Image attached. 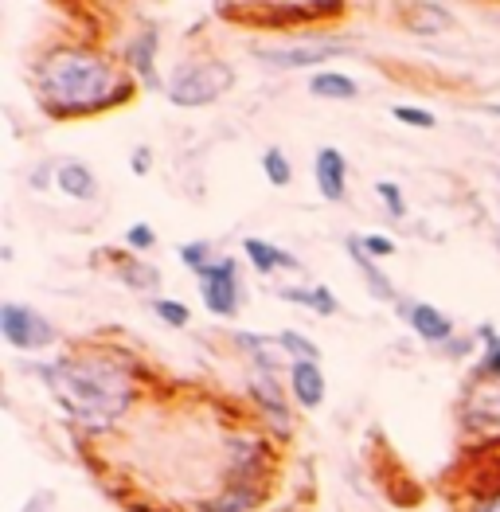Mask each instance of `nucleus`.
Returning a JSON list of instances; mask_svg holds the SVG:
<instances>
[{
	"mask_svg": "<svg viewBox=\"0 0 500 512\" xmlns=\"http://www.w3.org/2000/svg\"><path fill=\"white\" fill-rule=\"evenodd\" d=\"M137 79L102 43L59 40L32 63V94L51 122H75L110 114L137 98Z\"/></svg>",
	"mask_w": 500,
	"mask_h": 512,
	"instance_id": "obj_1",
	"label": "nucleus"
},
{
	"mask_svg": "<svg viewBox=\"0 0 500 512\" xmlns=\"http://www.w3.org/2000/svg\"><path fill=\"white\" fill-rule=\"evenodd\" d=\"M59 411L86 434H110L137 403V376L122 352L110 348H75L59 352L47 364H32Z\"/></svg>",
	"mask_w": 500,
	"mask_h": 512,
	"instance_id": "obj_2",
	"label": "nucleus"
},
{
	"mask_svg": "<svg viewBox=\"0 0 500 512\" xmlns=\"http://www.w3.org/2000/svg\"><path fill=\"white\" fill-rule=\"evenodd\" d=\"M235 86V67L219 55H188L172 67L165 79V94L172 106L180 110H204L211 102H219L223 94H231Z\"/></svg>",
	"mask_w": 500,
	"mask_h": 512,
	"instance_id": "obj_3",
	"label": "nucleus"
},
{
	"mask_svg": "<svg viewBox=\"0 0 500 512\" xmlns=\"http://www.w3.org/2000/svg\"><path fill=\"white\" fill-rule=\"evenodd\" d=\"M352 51L348 36L336 32H309V36H293V40H274V43H254L250 55L270 67V71H313L317 63H329Z\"/></svg>",
	"mask_w": 500,
	"mask_h": 512,
	"instance_id": "obj_4",
	"label": "nucleus"
},
{
	"mask_svg": "<svg viewBox=\"0 0 500 512\" xmlns=\"http://www.w3.org/2000/svg\"><path fill=\"white\" fill-rule=\"evenodd\" d=\"M215 16L243 20L262 32H305L309 24H329L336 16H348V8L344 4H223L215 8Z\"/></svg>",
	"mask_w": 500,
	"mask_h": 512,
	"instance_id": "obj_5",
	"label": "nucleus"
},
{
	"mask_svg": "<svg viewBox=\"0 0 500 512\" xmlns=\"http://www.w3.org/2000/svg\"><path fill=\"white\" fill-rule=\"evenodd\" d=\"M270 477H274V442L262 430L227 434V481L270 489Z\"/></svg>",
	"mask_w": 500,
	"mask_h": 512,
	"instance_id": "obj_6",
	"label": "nucleus"
},
{
	"mask_svg": "<svg viewBox=\"0 0 500 512\" xmlns=\"http://www.w3.org/2000/svg\"><path fill=\"white\" fill-rule=\"evenodd\" d=\"M0 337L12 344L16 352H47L59 341V329L43 317L36 305L24 301H0Z\"/></svg>",
	"mask_w": 500,
	"mask_h": 512,
	"instance_id": "obj_7",
	"label": "nucleus"
},
{
	"mask_svg": "<svg viewBox=\"0 0 500 512\" xmlns=\"http://www.w3.org/2000/svg\"><path fill=\"white\" fill-rule=\"evenodd\" d=\"M196 286H200V301L211 317H239L243 309V278H239V258L219 255L211 266H204L196 274Z\"/></svg>",
	"mask_w": 500,
	"mask_h": 512,
	"instance_id": "obj_8",
	"label": "nucleus"
},
{
	"mask_svg": "<svg viewBox=\"0 0 500 512\" xmlns=\"http://www.w3.org/2000/svg\"><path fill=\"white\" fill-rule=\"evenodd\" d=\"M461 430L473 438H500V380L473 372L461 395Z\"/></svg>",
	"mask_w": 500,
	"mask_h": 512,
	"instance_id": "obj_9",
	"label": "nucleus"
},
{
	"mask_svg": "<svg viewBox=\"0 0 500 512\" xmlns=\"http://www.w3.org/2000/svg\"><path fill=\"white\" fill-rule=\"evenodd\" d=\"M157 55H161V32H157L153 24L129 32L122 43V51H118L122 67L137 79L141 90H165V79L157 75Z\"/></svg>",
	"mask_w": 500,
	"mask_h": 512,
	"instance_id": "obj_10",
	"label": "nucleus"
},
{
	"mask_svg": "<svg viewBox=\"0 0 500 512\" xmlns=\"http://www.w3.org/2000/svg\"><path fill=\"white\" fill-rule=\"evenodd\" d=\"M247 395L258 407V415L266 419V427L274 430V438H290L293 434V407L282 391V376H266V372H247Z\"/></svg>",
	"mask_w": 500,
	"mask_h": 512,
	"instance_id": "obj_11",
	"label": "nucleus"
},
{
	"mask_svg": "<svg viewBox=\"0 0 500 512\" xmlns=\"http://www.w3.org/2000/svg\"><path fill=\"white\" fill-rule=\"evenodd\" d=\"M399 317L411 325V333H415L422 344H430V348H446V344L458 337V325H454V317L446 313V309H438V305H430V301H415V298H403L399 305Z\"/></svg>",
	"mask_w": 500,
	"mask_h": 512,
	"instance_id": "obj_12",
	"label": "nucleus"
},
{
	"mask_svg": "<svg viewBox=\"0 0 500 512\" xmlns=\"http://www.w3.org/2000/svg\"><path fill=\"white\" fill-rule=\"evenodd\" d=\"M286 391H290L293 407L297 411H321L325 399H329V380H325V368L317 360H301L290 364L286 372Z\"/></svg>",
	"mask_w": 500,
	"mask_h": 512,
	"instance_id": "obj_13",
	"label": "nucleus"
},
{
	"mask_svg": "<svg viewBox=\"0 0 500 512\" xmlns=\"http://www.w3.org/2000/svg\"><path fill=\"white\" fill-rule=\"evenodd\" d=\"M313 184L325 204H344L348 200V157L336 145H321L313 153Z\"/></svg>",
	"mask_w": 500,
	"mask_h": 512,
	"instance_id": "obj_14",
	"label": "nucleus"
},
{
	"mask_svg": "<svg viewBox=\"0 0 500 512\" xmlns=\"http://www.w3.org/2000/svg\"><path fill=\"white\" fill-rule=\"evenodd\" d=\"M266 485H243V481H227L219 493H211L204 501H196V512H262L266 505Z\"/></svg>",
	"mask_w": 500,
	"mask_h": 512,
	"instance_id": "obj_15",
	"label": "nucleus"
},
{
	"mask_svg": "<svg viewBox=\"0 0 500 512\" xmlns=\"http://www.w3.org/2000/svg\"><path fill=\"white\" fill-rule=\"evenodd\" d=\"M399 20L411 36H446L458 28V16L446 8V4H430V0H418V4H407L399 8Z\"/></svg>",
	"mask_w": 500,
	"mask_h": 512,
	"instance_id": "obj_16",
	"label": "nucleus"
},
{
	"mask_svg": "<svg viewBox=\"0 0 500 512\" xmlns=\"http://www.w3.org/2000/svg\"><path fill=\"white\" fill-rule=\"evenodd\" d=\"M243 258L250 262V270L262 274V278H270V274H278V270H286V274H297V270H301V258L290 255V251L278 247V243H270V239H258V235H247V239H243Z\"/></svg>",
	"mask_w": 500,
	"mask_h": 512,
	"instance_id": "obj_17",
	"label": "nucleus"
},
{
	"mask_svg": "<svg viewBox=\"0 0 500 512\" xmlns=\"http://www.w3.org/2000/svg\"><path fill=\"white\" fill-rule=\"evenodd\" d=\"M98 172L90 169L86 161H59V172H55V192L75 200V204H94L98 200Z\"/></svg>",
	"mask_w": 500,
	"mask_h": 512,
	"instance_id": "obj_18",
	"label": "nucleus"
},
{
	"mask_svg": "<svg viewBox=\"0 0 500 512\" xmlns=\"http://www.w3.org/2000/svg\"><path fill=\"white\" fill-rule=\"evenodd\" d=\"M344 251H348V258H352V266L360 270V278H364V286H368V294H372L375 301H383V305H399V290H395V282L379 270V262L375 258L364 255V247H360V239L352 235L348 243H344Z\"/></svg>",
	"mask_w": 500,
	"mask_h": 512,
	"instance_id": "obj_19",
	"label": "nucleus"
},
{
	"mask_svg": "<svg viewBox=\"0 0 500 512\" xmlns=\"http://www.w3.org/2000/svg\"><path fill=\"white\" fill-rule=\"evenodd\" d=\"M114 270L122 278V286H129L133 294H153L161 286V270L153 262H145L141 255H122L114 251Z\"/></svg>",
	"mask_w": 500,
	"mask_h": 512,
	"instance_id": "obj_20",
	"label": "nucleus"
},
{
	"mask_svg": "<svg viewBox=\"0 0 500 512\" xmlns=\"http://www.w3.org/2000/svg\"><path fill=\"white\" fill-rule=\"evenodd\" d=\"M282 301H290V305H305V309H313L317 317H336L340 313V301L329 286H321V282H309V286H278L274 290Z\"/></svg>",
	"mask_w": 500,
	"mask_h": 512,
	"instance_id": "obj_21",
	"label": "nucleus"
},
{
	"mask_svg": "<svg viewBox=\"0 0 500 512\" xmlns=\"http://www.w3.org/2000/svg\"><path fill=\"white\" fill-rule=\"evenodd\" d=\"M309 94L321 98V102H356L360 98V83L344 71H313L309 75Z\"/></svg>",
	"mask_w": 500,
	"mask_h": 512,
	"instance_id": "obj_22",
	"label": "nucleus"
},
{
	"mask_svg": "<svg viewBox=\"0 0 500 512\" xmlns=\"http://www.w3.org/2000/svg\"><path fill=\"white\" fill-rule=\"evenodd\" d=\"M473 337H477V344H481V364H477V376L500 380V333L493 329V325H481Z\"/></svg>",
	"mask_w": 500,
	"mask_h": 512,
	"instance_id": "obj_23",
	"label": "nucleus"
},
{
	"mask_svg": "<svg viewBox=\"0 0 500 512\" xmlns=\"http://www.w3.org/2000/svg\"><path fill=\"white\" fill-rule=\"evenodd\" d=\"M274 337H278V348H282V356H286L290 364H301V360H317V364H321V348L309 341L305 333L282 329V333H274Z\"/></svg>",
	"mask_w": 500,
	"mask_h": 512,
	"instance_id": "obj_24",
	"label": "nucleus"
},
{
	"mask_svg": "<svg viewBox=\"0 0 500 512\" xmlns=\"http://www.w3.org/2000/svg\"><path fill=\"white\" fill-rule=\"evenodd\" d=\"M262 176H266V184H270V188H290L293 165H290V157H286V149L270 145V149L262 153Z\"/></svg>",
	"mask_w": 500,
	"mask_h": 512,
	"instance_id": "obj_25",
	"label": "nucleus"
},
{
	"mask_svg": "<svg viewBox=\"0 0 500 512\" xmlns=\"http://www.w3.org/2000/svg\"><path fill=\"white\" fill-rule=\"evenodd\" d=\"M176 258H180V266H188L192 274H200L204 266H211L219 258V251L211 247L208 239H192V243H180L176 247Z\"/></svg>",
	"mask_w": 500,
	"mask_h": 512,
	"instance_id": "obj_26",
	"label": "nucleus"
},
{
	"mask_svg": "<svg viewBox=\"0 0 500 512\" xmlns=\"http://www.w3.org/2000/svg\"><path fill=\"white\" fill-rule=\"evenodd\" d=\"M153 313H157V321H165L168 329H188L192 325V309L176 298H153Z\"/></svg>",
	"mask_w": 500,
	"mask_h": 512,
	"instance_id": "obj_27",
	"label": "nucleus"
},
{
	"mask_svg": "<svg viewBox=\"0 0 500 512\" xmlns=\"http://www.w3.org/2000/svg\"><path fill=\"white\" fill-rule=\"evenodd\" d=\"M391 118H395V122H403V126H411V129H434L438 126L434 110H426V106H411V102H395V106H391Z\"/></svg>",
	"mask_w": 500,
	"mask_h": 512,
	"instance_id": "obj_28",
	"label": "nucleus"
},
{
	"mask_svg": "<svg viewBox=\"0 0 500 512\" xmlns=\"http://www.w3.org/2000/svg\"><path fill=\"white\" fill-rule=\"evenodd\" d=\"M375 196H379V204L387 208L391 219H407V196L395 180H375Z\"/></svg>",
	"mask_w": 500,
	"mask_h": 512,
	"instance_id": "obj_29",
	"label": "nucleus"
},
{
	"mask_svg": "<svg viewBox=\"0 0 500 512\" xmlns=\"http://www.w3.org/2000/svg\"><path fill=\"white\" fill-rule=\"evenodd\" d=\"M153 247H157V231H153L149 223L125 227V251H129V255H145V251H153Z\"/></svg>",
	"mask_w": 500,
	"mask_h": 512,
	"instance_id": "obj_30",
	"label": "nucleus"
},
{
	"mask_svg": "<svg viewBox=\"0 0 500 512\" xmlns=\"http://www.w3.org/2000/svg\"><path fill=\"white\" fill-rule=\"evenodd\" d=\"M356 239H360L364 255L375 258V262H387V258H395V251H399L391 235H375V231H372V235H356Z\"/></svg>",
	"mask_w": 500,
	"mask_h": 512,
	"instance_id": "obj_31",
	"label": "nucleus"
},
{
	"mask_svg": "<svg viewBox=\"0 0 500 512\" xmlns=\"http://www.w3.org/2000/svg\"><path fill=\"white\" fill-rule=\"evenodd\" d=\"M55 172H59V161H40L36 169L28 172V184L36 192H47V188H55Z\"/></svg>",
	"mask_w": 500,
	"mask_h": 512,
	"instance_id": "obj_32",
	"label": "nucleus"
},
{
	"mask_svg": "<svg viewBox=\"0 0 500 512\" xmlns=\"http://www.w3.org/2000/svg\"><path fill=\"white\" fill-rule=\"evenodd\" d=\"M157 165V153H153V145H137L133 149V157H129V169L137 172V176H149Z\"/></svg>",
	"mask_w": 500,
	"mask_h": 512,
	"instance_id": "obj_33",
	"label": "nucleus"
},
{
	"mask_svg": "<svg viewBox=\"0 0 500 512\" xmlns=\"http://www.w3.org/2000/svg\"><path fill=\"white\" fill-rule=\"evenodd\" d=\"M465 512H500V485L485 489V493H477V497L465 505Z\"/></svg>",
	"mask_w": 500,
	"mask_h": 512,
	"instance_id": "obj_34",
	"label": "nucleus"
},
{
	"mask_svg": "<svg viewBox=\"0 0 500 512\" xmlns=\"http://www.w3.org/2000/svg\"><path fill=\"white\" fill-rule=\"evenodd\" d=\"M438 352H446L450 360H465V356L477 352V337H454V341L446 344V348H438Z\"/></svg>",
	"mask_w": 500,
	"mask_h": 512,
	"instance_id": "obj_35",
	"label": "nucleus"
},
{
	"mask_svg": "<svg viewBox=\"0 0 500 512\" xmlns=\"http://www.w3.org/2000/svg\"><path fill=\"white\" fill-rule=\"evenodd\" d=\"M485 110H489V114H493V118H500V102H489V106H485Z\"/></svg>",
	"mask_w": 500,
	"mask_h": 512,
	"instance_id": "obj_36",
	"label": "nucleus"
}]
</instances>
